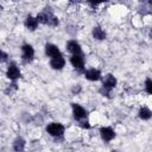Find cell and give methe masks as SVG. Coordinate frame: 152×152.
Segmentation results:
<instances>
[{
    "mask_svg": "<svg viewBox=\"0 0 152 152\" xmlns=\"http://www.w3.org/2000/svg\"><path fill=\"white\" fill-rule=\"evenodd\" d=\"M150 37L152 38V28H151V31H150Z\"/></svg>",
    "mask_w": 152,
    "mask_h": 152,
    "instance_id": "cell-23",
    "label": "cell"
},
{
    "mask_svg": "<svg viewBox=\"0 0 152 152\" xmlns=\"http://www.w3.org/2000/svg\"><path fill=\"white\" fill-rule=\"evenodd\" d=\"M64 65H65V59L63 58L62 55H59L57 57H53L50 61V66L55 70H62L64 68Z\"/></svg>",
    "mask_w": 152,
    "mask_h": 152,
    "instance_id": "cell-8",
    "label": "cell"
},
{
    "mask_svg": "<svg viewBox=\"0 0 152 152\" xmlns=\"http://www.w3.org/2000/svg\"><path fill=\"white\" fill-rule=\"evenodd\" d=\"M71 91H72V94L80 93V91H81V86H80V84H75V86L71 88Z\"/></svg>",
    "mask_w": 152,
    "mask_h": 152,
    "instance_id": "cell-20",
    "label": "cell"
},
{
    "mask_svg": "<svg viewBox=\"0 0 152 152\" xmlns=\"http://www.w3.org/2000/svg\"><path fill=\"white\" fill-rule=\"evenodd\" d=\"M6 75H7V77H8L10 80L15 81V80H18V78L21 76V72H20L19 68H18L14 63H11V64L8 65V68H7V72H6Z\"/></svg>",
    "mask_w": 152,
    "mask_h": 152,
    "instance_id": "cell-6",
    "label": "cell"
},
{
    "mask_svg": "<svg viewBox=\"0 0 152 152\" xmlns=\"http://www.w3.org/2000/svg\"><path fill=\"white\" fill-rule=\"evenodd\" d=\"M38 24H39V21H38V19H37V17L34 18V17H32V15H27L26 19H25V26H26L30 31H34V30L38 27Z\"/></svg>",
    "mask_w": 152,
    "mask_h": 152,
    "instance_id": "cell-12",
    "label": "cell"
},
{
    "mask_svg": "<svg viewBox=\"0 0 152 152\" xmlns=\"http://www.w3.org/2000/svg\"><path fill=\"white\" fill-rule=\"evenodd\" d=\"M71 108H72V114H74V118L76 119V120H82V119H84L86 116H87V110L82 107V106H80L78 103H71Z\"/></svg>",
    "mask_w": 152,
    "mask_h": 152,
    "instance_id": "cell-3",
    "label": "cell"
},
{
    "mask_svg": "<svg viewBox=\"0 0 152 152\" xmlns=\"http://www.w3.org/2000/svg\"><path fill=\"white\" fill-rule=\"evenodd\" d=\"M70 63L71 65L75 68V69H78V70H82L83 66H84V57L82 53H76V55H72L70 57Z\"/></svg>",
    "mask_w": 152,
    "mask_h": 152,
    "instance_id": "cell-4",
    "label": "cell"
},
{
    "mask_svg": "<svg viewBox=\"0 0 152 152\" xmlns=\"http://www.w3.org/2000/svg\"><path fill=\"white\" fill-rule=\"evenodd\" d=\"M84 76H86V78L89 80V81H99V80L101 78V71L93 68V69L87 70V71L84 72Z\"/></svg>",
    "mask_w": 152,
    "mask_h": 152,
    "instance_id": "cell-11",
    "label": "cell"
},
{
    "mask_svg": "<svg viewBox=\"0 0 152 152\" xmlns=\"http://www.w3.org/2000/svg\"><path fill=\"white\" fill-rule=\"evenodd\" d=\"M104 1H107V0H88V2H89L93 7H95V6L100 5L101 2H104Z\"/></svg>",
    "mask_w": 152,
    "mask_h": 152,
    "instance_id": "cell-18",
    "label": "cell"
},
{
    "mask_svg": "<svg viewBox=\"0 0 152 152\" xmlns=\"http://www.w3.org/2000/svg\"><path fill=\"white\" fill-rule=\"evenodd\" d=\"M21 58L24 62H31L33 59V56H34V50L32 48V45L30 44H24L21 46Z\"/></svg>",
    "mask_w": 152,
    "mask_h": 152,
    "instance_id": "cell-2",
    "label": "cell"
},
{
    "mask_svg": "<svg viewBox=\"0 0 152 152\" xmlns=\"http://www.w3.org/2000/svg\"><path fill=\"white\" fill-rule=\"evenodd\" d=\"M148 4H150V5L152 6V0H148Z\"/></svg>",
    "mask_w": 152,
    "mask_h": 152,
    "instance_id": "cell-24",
    "label": "cell"
},
{
    "mask_svg": "<svg viewBox=\"0 0 152 152\" xmlns=\"http://www.w3.org/2000/svg\"><path fill=\"white\" fill-rule=\"evenodd\" d=\"M1 59H2V62H5V61L7 59V53H6L5 51H2V58H1Z\"/></svg>",
    "mask_w": 152,
    "mask_h": 152,
    "instance_id": "cell-21",
    "label": "cell"
},
{
    "mask_svg": "<svg viewBox=\"0 0 152 152\" xmlns=\"http://www.w3.org/2000/svg\"><path fill=\"white\" fill-rule=\"evenodd\" d=\"M46 132L51 137L58 138V137H62L63 135V133H64V126L61 122H50L46 126Z\"/></svg>",
    "mask_w": 152,
    "mask_h": 152,
    "instance_id": "cell-1",
    "label": "cell"
},
{
    "mask_svg": "<svg viewBox=\"0 0 152 152\" xmlns=\"http://www.w3.org/2000/svg\"><path fill=\"white\" fill-rule=\"evenodd\" d=\"M45 55H46L48 57L53 58V57H57V56H59V55H62V53H61V50L58 49L57 45L51 44V43H48V44L45 45Z\"/></svg>",
    "mask_w": 152,
    "mask_h": 152,
    "instance_id": "cell-7",
    "label": "cell"
},
{
    "mask_svg": "<svg viewBox=\"0 0 152 152\" xmlns=\"http://www.w3.org/2000/svg\"><path fill=\"white\" fill-rule=\"evenodd\" d=\"M80 126H81L82 128H90V125H89V121H88V120H84V119H82V120H80Z\"/></svg>",
    "mask_w": 152,
    "mask_h": 152,
    "instance_id": "cell-17",
    "label": "cell"
},
{
    "mask_svg": "<svg viewBox=\"0 0 152 152\" xmlns=\"http://www.w3.org/2000/svg\"><path fill=\"white\" fill-rule=\"evenodd\" d=\"M93 37L96 40H103V39H106V32L100 26H95L93 28Z\"/></svg>",
    "mask_w": 152,
    "mask_h": 152,
    "instance_id": "cell-13",
    "label": "cell"
},
{
    "mask_svg": "<svg viewBox=\"0 0 152 152\" xmlns=\"http://www.w3.org/2000/svg\"><path fill=\"white\" fill-rule=\"evenodd\" d=\"M138 115H139V118H140L141 120H148V119L152 118V112H151L147 107H141V108L139 109Z\"/></svg>",
    "mask_w": 152,
    "mask_h": 152,
    "instance_id": "cell-14",
    "label": "cell"
},
{
    "mask_svg": "<svg viewBox=\"0 0 152 152\" xmlns=\"http://www.w3.org/2000/svg\"><path fill=\"white\" fill-rule=\"evenodd\" d=\"M24 147H25V140L21 138H17L13 142V148L15 151H23Z\"/></svg>",
    "mask_w": 152,
    "mask_h": 152,
    "instance_id": "cell-15",
    "label": "cell"
},
{
    "mask_svg": "<svg viewBox=\"0 0 152 152\" xmlns=\"http://www.w3.org/2000/svg\"><path fill=\"white\" fill-rule=\"evenodd\" d=\"M71 1H74V2H80L81 0H71Z\"/></svg>",
    "mask_w": 152,
    "mask_h": 152,
    "instance_id": "cell-22",
    "label": "cell"
},
{
    "mask_svg": "<svg viewBox=\"0 0 152 152\" xmlns=\"http://www.w3.org/2000/svg\"><path fill=\"white\" fill-rule=\"evenodd\" d=\"M145 89H146V91H147L148 94L152 95V80H151V78H147V80L145 81Z\"/></svg>",
    "mask_w": 152,
    "mask_h": 152,
    "instance_id": "cell-16",
    "label": "cell"
},
{
    "mask_svg": "<svg viewBox=\"0 0 152 152\" xmlns=\"http://www.w3.org/2000/svg\"><path fill=\"white\" fill-rule=\"evenodd\" d=\"M115 86H116V78L112 74H107L104 76L103 81H102V87L106 88V89H108L110 91Z\"/></svg>",
    "mask_w": 152,
    "mask_h": 152,
    "instance_id": "cell-9",
    "label": "cell"
},
{
    "mask_svg": "<svg viewBox=\"0 0 152 152\" xmlns=\"http://www.w3.org/2000/svg\"><path fill=\"white\" fill-rule=\"evenodd\" d=\"M58 24H59V21H58V18L53 15V17L51 18V20H50V24H49V25H50V26H57Z\"/></svg>",
    "mask_w": 152,
    "mask_h": 152,
    "instance_id": "cell-19",
    "label": "cell"
},
{
    "mask_svg": "<svg viewBox=\"0 0 152 152\" xmlns=\"http://www.w3.org/2000/svg\"><path fill=\"white\" fill-rule=\"evenodd\" d=\"M66 50L69 52H71L72 55H76V53H82V49H81V45L76 42V40H69L66 43Z\"/></svg>",
    "mask_w": 152,
    "mask_h": 152,
    "instance_id": "cell-10",
    "label": "cell"
},
{
    "mask_svg": "<svg viewBox=\"0 0 152 152\" xmlns=\"http://www.w3.org/2000/svg\"><path fill=\"white\" fill-rule=\"evenodd\" d=\"M100 134L103 141L109 142L110 140H113L115 138V132L112 127H101L100 128Z\"/></svg>",
    "mask_w": 152,
    "mask_h": 152,
    "instance_id": "cell-5",
    "label": "cell"
}]
</instances>
